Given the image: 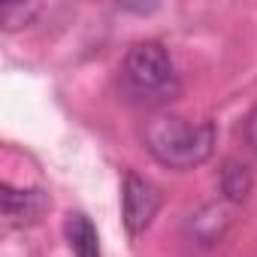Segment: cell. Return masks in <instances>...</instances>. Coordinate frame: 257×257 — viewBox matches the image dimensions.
I'll list each match as a JSON object with an SVG mask.
<instances>
[{"instance_id": "obj_1", "label": "cell", "mask_w": 257, "mask_h": 257, "mask_svg": "<svg viewBox=\"0 0 257 257\" xmlns=\"http://www.w3.org/2000/svg\"><path fill=\"white\" fill-rule=\"evenodd\" d=\"M146 149L170 170H194L212 158L215 124L188 121L179 115H155L146 124Z\"/></svg>"}, {"instance_id": "obj_2", "label": "cell", "mask_w": 257, "mask_h": 257, "mask_svg": "<svg viewBox=\"0 0 257 257\" xmlns=\"http://www.w3.org/2000/svg\"><path fill=\"white\" fill-rule=\"evenodd\" d=\"M121 82L124 91L140 103H170L182 91L173 58L158 40H143L127 49L121 64Z\"/></svg>"}, {"instance_id": "obj_3", "label": "cell", "mask_w": 257, "mask_h": 257, "mask_svg": "<svg viewBox=\"0 0 257 257\" xmlns=\"http://www.w3.org/2000/svg\"><path fill=\"white\" fill-rule=\"evenodd\" d=\"M161 191L143 179L140 173H127L124 176V185H121V221H124V230L131 233V236H143L155 215L161 212Z\"/></svg>"}, {"instance_id": "obj_4", "label": "cell", "mask_w": 257, "mask_h": 257, "mask_svg": "<svg viewBox=\"0 0 257 257\" xmlns=\"http://www.w3.org/2000/svg\"><path fill=\"white\" fill-rule=\"evenodd\" d=\"M0 200H4V215L13 227H28L40 221L49 209V197L40 188H13L10 182L0 185Z\"/></svg>"}, {"instance_id": "obj_5", "label": "cell", "mask_w": 257, "mask_h": 257, "mask_svg": "<svg viewBox=\"0 0 257 257\" xmlns=\"http://www.w3.org/2000/svg\"><path fill=\"white\" fill-rule=\"evenodd\" d=\"M64 233L73 257H100V236L85 212H70L64 221Z\"/></svg>"}, {"instance_id": "obj_6", "label": "cell", "mask_w": 257, "mask_h": 257, "mask_svg": "<svg viewBox=\"0 0 257 257\" xmlns=\"http://www.w3.org/2000/svg\"><path fill=\"white\" fill-rule=\"evenodd\" d=\"M224 227H227V212H224L221 206H206V209H200V212L194 215V221H191V230H194L197 242H203V245L218 242L221 233H224Z\"/></svg>"}, {"instance_id": "obj_7", "label": "cell", "mask_w": 257, "mask_h": 257, "mask_svg": "<svg viewBox=\"0 0 257 257\" xmlns=\"http://www.w3.org/2000/svg\"><path fill=\"white\" fill-rule=\"evenodd\" d=\"M221 194H224L227 203H242L251 194V173H248L245 164H236V161L224 164V170H221Z\"/></svg>"}, {"instance_id": "obj_8", "label": "cell", "mask_w": 257, "mask_h": 257, "mask_svg": "<svg viewBox=\"0 0 257 257\" xmlns=\"http://www.w3.org/2000/svg\"><path fill=\"white\" fill-rule=\"evenodd\" d=\"M40 13V4H4L0 7V25L4 31H19L28 28Z\"/></svg>"}, {"instance_id": "obj_9", "label": "cell", "mask_w": 257, "mask_h": 257, "mask_svg": "<svg viewBox=\"0 0 257 257\" xmlns=\"http://www.w3.org/2000/svg\"><path fill=\"white\" fill-rule=\"evenodd\" d=\"M245 140H248V146L257 152V106L251 109V115H248V121H245Z\"/></svg>"}]
</instances>
